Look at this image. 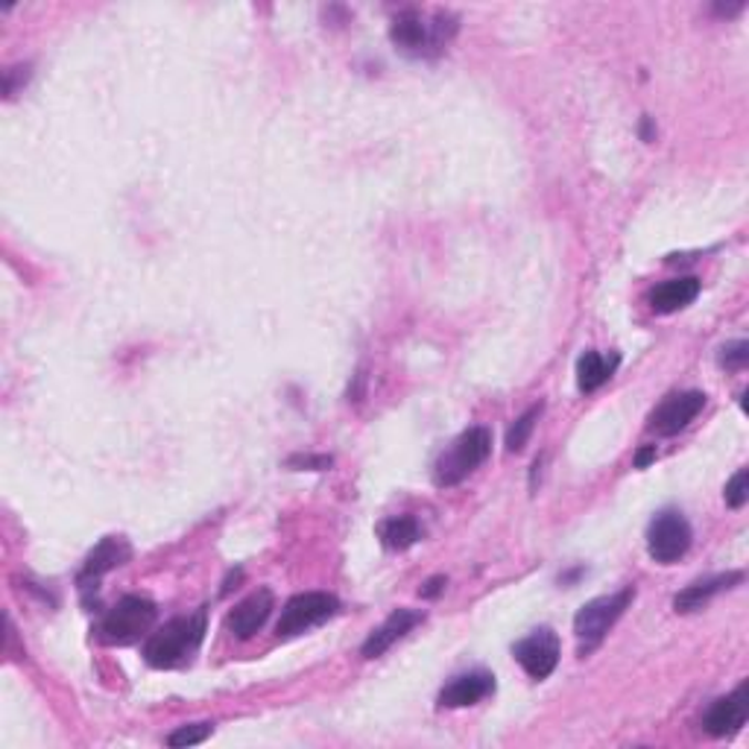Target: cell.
<instances>
[{
  "mask_svg": "<svg viewBox=\"0 0 749 749\" xmlns=\"http://www.w3.org/2000/svg\"><path fill=\"white\" fill-rule=\"evenodd\" d=\"M642 138H644V141H653V129H650V117H644V124H642Z\"/></svg>",
  "mask_w": 749,
  "mask_h": 749,
  "instance_id": "26",
  "label": "cell"
},
{
  "mask_svg": "<svg viewBox=\"0 0 749 749\" xmlns=\"http://www.w3.org/2000/svg\"><path fill=\"white\" fill-rule=\"evenodd\" d=\"M653 460H656V445H650V449L639 451V457H635V468H647Z\"/></svg>",
  "mask_w": 749,
  "mask_h": 749,
  "instance_id": "25",
  "label": "cell"
},
{
  "mask_svg": "<svg viewBox=\"0 0 749 749\" xmlns=\"http://www.w3.org/2000/svg\"><path fill=\"white\" fill-rule=\"evenodd\" d=\"M211 732H214V726L211 724L182 726V729H176L173 735H167V747H193V743L209 741Z\"/></svg>",
  "mask_w": 749,
  "mask_h": 749,
  "instance_id": "20",
  "label": "cell"
},
{
  "mask_svg": "<svg viewBox=\"0 0 749 749\" xmlns=\"http://www.w3.org/2000/svg\"><path fill=\"white\" fill-rule=\"evenodd\" d=\"M621 355H600V351H586L583 358L577 360V387L583 392H594L598 387L615 374Z\"/></svg>",
  "mask_w": 749,
  "mask_h": 749,
  "instance_id": "17",
  "label": "cell"
},
{
  "mask_svg": "<svg viewBox=\"0 0 749 749\" xmlns=\"http://www.w3.org/2000/svg\"><path fill=\"white\" fill-rule=\"evenodd\" d=\"M749 717V683H741L732 694L715 699L703 717V729L711 738H729L747 724Z\"/></svg>",
  "mask_w": 749,
  "mask_h": 749,
  "instance_id": "10",
  "label": "cell"
},
{
  "mask_svg": "<svg viewBox=\"0 0 749 749\" xmlns=\"http://www.w3.org/2000/svg\"><path fill=\"white\" fill-rule=\"evenodd\" d=\"M287 466L308 468V472H325V468L334 466V460L325 457V454H293V457L287 460Z\"/></svg>",
  "mask_w": 749,
  "mask_h": 749,
  "instance_id": "23",
  "label": "cell"
},
{
  "mask_svg": "<svg viewBox=\"0 0 749 749\" xmlns=\"http://www.w3.org/2000/svg\"><path fill=\"white\" fill-rule=\"evenodd\" d=\"M541 410H545V404L539 401V404H534V408L527 410V413H521V416L516 419V425L509 428V433H507V451H509V454H518V451L525 449L527 440H530V433H534L536 422H539Z\"/></svg>",
  "mask_w": 749,
  "mask_h": 749,
  "instance_id": "19",
  "label": "cell"
},
{
  "mask_svg": "<svg viewBox=\"0 0 749 749\" xmlns=\"http://www.w3.org/2000/svg\"><path fill=\"white\" fill-rule=\"evenodd\" d=\"M454 33H457V18L449 12H436L433 24H425V18L419 15L416 9H408L395 18L390 39L408 56H436Z\"/></svg>",
  "mask_w": 749,
  "mask_h": 749,
  "instance_id": "3",
  "label": "cell"
},
{
  "mask_svg": "<svg viewBox=\"0 0 749 749\" xmlns=\"http://www.w3.org/2000/svg\"><path fill=\"white\" fill-rule=\"evenodd\" d=\"M492 451V433L489 428H468L451 442L449 451H442V457L433 466V483L440 489H451L457 483L466 481L481 463H486Z\"/></svg>",
  "mask_w": 749,
  "mask_h": 749,
  "instance_id": "4",
  "label": "cell"
},
{
  "mask_svg": "<svg viewBox=\"0 0 749 749\" xmlns=\"http://www.w3.org/2000/svg\"><path fill=\"white\" fill-rule=\"evenodd\" d=\"M273 609H275L273 591L270 589L252 591L250 598L243 600V603H238V606L229 612V618H225V630H229L234 639H252L261 626L267 624V618L273 615Z\"/></svg>",
  "mask_w": 749,
  "mask_h": 749,
  "instance_id": "12",
  "label": "cell"
},
{
  "mask_svg": "<svg viewBox=\"0 0 749 749\" xmlns=\"http://www.w3.org/2000/svg\"><path fill=\"white\" fill-rule=\"evenodd\" d=\"M129 557H133L129 541L120 539V536H108V539H103L101 545H97L88 557H85L83 571H80V577H76V586H80V591H83V598L92 589H97L103 574H108V571H115V568H120L124 562H129Z\"/></svg>",
  "mask_w": 749,
  "mask_h": 749,
  "instance_id": "11",
  "label": "cell"
},
{
  "mask_svg": "<svg viewBox=\"0 0 749 749\" xmlns=\"http://www.w3.org/2000/svg\"><path fill=\"white\" fill-rule=\"evenodd\" d=\"M422 612H416V609H395L387 621H383L378 630H372V635H369L367 642H363V647H360V653L367 658H378L383 656L387 650L392 647V644L399 642V639H404V635L413 630L416 624H422Z\"/></svg>",
  "mask_w": 749,
  "mask_h": 749,
  "instance_id": "14",
  "label": "cell"
},
{
  "mask_svg": "<svg viewBox=\"0 0 749 749\" xmlns=\"http://www.w3.org/2000/svg\"><path fill=\"white\" fill-rule=\"evenodd\" d=\"M724 498L732 509H741L743 504H747V500H749V472H747V468H738L732 481L726 483Z\"/></svg>",
  "mask_w": 749,
  "mask_h": 749,
  "instance_id": "21",
  "label": "cell"
},
{
  "mask_svg": "<svg viewBox=\"0 0 749 749\" xmlns=\"http://www.w3.org/2000/svg\"><path fill=\"white\" fill-rule=\"evenodd\" d=\"M635 589L626 586V589L615 591V594H603V598L589 600L580 612L574 615V633L577 642H580V656H589L591 650L598 647L606 633L615 626V621L626 612V606L633 603Z\"/></svg>",
  "mask_w": 749,
  "mask_h": 749,
  "instance_id": "5",
  "label": "cell"
},
{
  "mask_svg": "<svg viewBox=\"0 0 749 749\" xmlns=\"http://www.w3.org/2000/svg\"><path fill=\"white\" fill-rule=\"evenodd\" d=\"M741 580H743L741 571H729V574H717V577H708V580H697V583H692L688 589H683L679 594H676L674 609L679 612V615L697 612V609L706 606L708 600L715 598V594L732 589V586L741 583Z\"/></svg>",
  "mask_w": 749,
  "mask_h": 749,
  "instance_id": "16",
  "label": "cell"
},
{
  "mask_svg": "<svg viewBox=\"0 0 749 749\" xmlns=\"http://www.w3.org/2000/svg\"><path fill=\"white\" fill-rule=\"evenodd\" d=\"M513 656L516 662L527 671V676H534V679H548L559 665V639L553 630L548 626H541L536 633H530L527 639L513 647Z\"/></svg>",
  "mask_w": 749,
  "mask_h": 749,
  "instance_id": "9",
  "label": "cell"
},
{
  "mask_svg": "<svg viewBox=\"0 0 749 749\" xmlns=\"http://www.w3.org/2000/svg\"><path fill=\"white\" fill-rule=\"evenodd\" d=\"M378 536H381L383 548L387 550H408L422 539V527H419V521L413 516H399L390 518V521H383V525L378 527Z\"/></svg>",
  "mask_w": 749,
  "mask_h": 749,
  "instance_id": "18",
  "label": "cell"
},
{
  "mask_svg": "<svg viewBox=\"0 0 749 749\" xmlns=\"http://www.w3.org/2000/svg\"><path fill=\"white\" fill-rule=\"evenodd\" d=\"M717 360H720V367L726 369H743L749 360V342L747 340L726 342L724 349H720V355H717Z\"/></svg>",
  "mask_w": 749,
  "mask_h": 749,
  "instance_id": "22",
  "label": "cell"
},
{
  "mask_svg": "<svg viewBox=\"0 0 749 749\" xmlns=\"http://www.w3.org/2000/svg\"><path fill=\"white\" fill-rule=\"evenodd\" d=\"M337 612H340V600L334 594H328V591H305V594H296V598L284 603L275 633H278V639H293V635L308 633L314 626L325 624Z\"/></svg>",
  "mask_w": 749,
  "mask_h": 749,
  "instance_id": "6",
  "label": "cell"
},
{
  "mask_svg": "<svg viewBox=\"0 0 749 749\" xmlns=\"http://www.w3.org/2000/svg\"><path fill=\"white\" fill-rule=\"evenodd\" d=\"M694 530L679 509H662L647 527V550L658 566H674L688 553Z\"/></svg>",
  "mask_w": 749,
  "mask_h": 749,
  "instance_id": "7",
  "label": "cell"
},
{
  "mask_svg": "<svg viewBox=\"0 0 749 749\" xmlns=\"http://www.w3.org/2000/svg\"><path fill=\"white\" fill-rule=\"evenodd\" d=\"M706 408V392L688 390V392H674L667 395L650 416V431L656 436H674V433L685 431L697 419L699 410Z\"/></svg>",
  "mask_w": 749,
  "mask_h": 749,
  "instance_id": "8",
  "label": "cell"
},
{
  "mask_svg": "<svg viewBox=\"0 0 749 749\" xmlns=\"http://www.w3.org/2000/svg\"><path fill=\"white\" fill-rule=\"evenodd\" d=\"M445 586H449V580H445V577H431V580H428V583L419 589V594H422V598H436V594H440Z\"/></svg>",
  "mask_w": 749,
  "mask_h": 749,
  "instance_id": "24",
  "label": "cell"
},
{
  "mask_svg": "<svg viewBox=\"0 0 749 749\" xmlns=\"http://www.w3.org/2000/svg\"><path fill=\"white\" fill-rule=\"evenodd\" d=\"M495 692V676L486 671H468V674L454 676L445 688L440 692L442 708H466L481 703L483 697H489Z\"/></svg>",
  "mask_w": 749,
  "mask_h": 749,
  "instance_id": "13",
  "label": "cell"
},
{
  "mask_svg": "<svg viewBox=\"0 0 749 749\" xmlns=\"http://www.w3.org/2000/svg\"><path fill=\"white\" fill-rule=\"evenodd\" d=\"M202 639H205V609L193 612V615L173 618L147 639L144 662L150 667H159V671L182 665L197 653Z\"/></svg>",
  "mask_w": 749,
  "mask_h": 749,
  "instance_id": "1",
  "label": "cell"
},
{
  "mask_svg": "<svg viewBox=\"0 0 749 749\" xmlns=\"http://www.w3.org/2000/svg\"><path fill=\"white\" fill-rule=\"evenodd\" d=\"M156 615L159 609L150 598H141V594H126L120 598L112 609H106V615L101 618L97 624V642L108 644V647H126V644H135L138 639L150 633L152 624H156Z\"/></svg>",
  "mask_w": 749,
  "mask_h": 749,
  "instance_id": "2",
  "label": "cell"
},
{
  "mask_svg": "<svg viewBox=\"0 0 749 749\" xmlns=\"http://www.w3.org/2000/svg\"><path fill=\"white\" fill-rule=\"evenodd\" d=\"M699 296V278L694 275H679L671 282H662L650 291V308L656 314H676V310L688 308Z\"/></svg>",
  "mask_w": 749,
  "mask_h": 749,
  "instance_id": "15",
  "label": "cell"
}]
</instances>
